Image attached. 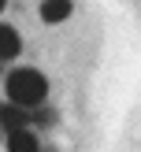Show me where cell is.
Instances as JSON below:
<instances>
[{
    "instance_id": "cell-2",
    "label": "cell",
    "mask_w": 141,
    "mask_h": 152,
    "mask_svg": "<svg viewBox=\"0 0 141 152\" xmlns=\"http://www.w3.org/2000/svg\"><path fill=\"white\" fill-rule=\"evenodd\" d=\"M4 148L7 152H41V137H37L34 130H11V134H4Z\"/></svg>"
},
{
    "instance_id": "cell-8",
    "label": "cell",
    "mask_w": 141,
    "mask_h": 152,
    "mask_svg": "<svg viewBox=\"0 0 141 152\" xmlns=\"http://www.w3.org/2000/svg\"><path fill=\"white\" fill-rule=\"evenodd\" d=\"M0 108H4V104H0Z\"/></svg>"
},
{
    "instance_id": "cell-6",
    "label": "cell",
    "mask_w": 141,
    "mask_h": 152,
    "mask_svg": "<svg viewBox=\"0 0 141 152\" xmlns=\"http://www.w3.org/2000/svg\"><path fill=\"white\" fill-rule=\"evenodd\" d=\"M30 123H37V126H52V123H56V115H52L48 108H37L34 115H30Z\"/></svg>"
},
{
    "instance_id": "cell-5",
    "label": "cell",
    "mask_w": 141,
    "mask_h": 152,
    "mask_svg": "<svg viewBox=\"0 0 141 152\" xmlns=\"http://www.w3.org/2000/svg\"><path fill=\"white\" fill-rule=\"evenodd\" d=\"M74 11L71 0H41V19L48 22V26H59V22H67Z\"/></svg>"
},
{
    "instance_id": "cell-7",
    "label": "cell",
    "mask_w": 141,
    "mask_h": 152,
    "mask_svg": "<svg viewBox=\"0 0 141 152\" xmlns=\"http://www.w3.org/2000/svg\"><path fill=\"white\" fill-rule=\"evenodd\" d=\"M4 7H7V0H0V15H4Z\"/></svg>"
},
{
    "instance_id": "cell-3",
    "label": "cell",
    "mask_w": 141,
    "mask_h": 152,
    "mask_svg": "<svg viewBox=\"0 0 141 152\" xmlns=\"http://www.w3.org/2000/svg\"><path fill=\"white\" fill-rule=\"evenodd\" d=\"M26 126H30V111H26V108H19V104H11V100L0 108V130H4V134L26 130Z\"/></svg>"
},
{
    "instance_id": "cell-1",
    "label": "cell",
    "mask_w": 141,
    "mask_h": 152,
    "mask_svg": "<svg viewBox=\"0 0 141 152\" xmlns=\"http://www.w3.org/2000/svg\"><path fill=\"white\" fill-rule=\"evenodd\" d=\"M4 93L19 108H41L45 96H48V78L41 71H34V67H19V71H11L4 78Z\"/></svg>"
},
{
    "instance_id": "cell-4",
    "label": "cell",
    "mask_w": 141,
    "mask_h": 152,
    "mask_svg": "<svg viewBox=\"0 0 141 152\" xmlns=\"http://www.w3.org/2000/svg\"><path fill=\"white\" fill-rule=\"evenodd\" d=\"M19 52H22V37H19V30L7 26V22H0V63H11Z\"/></svg>"
}]
</instances>
